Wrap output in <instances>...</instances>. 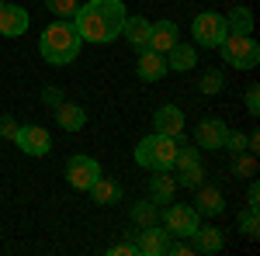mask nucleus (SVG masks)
I'll return each mask as SVG.
<instances>
[{
    "mask_svg": "<svg viewBox=\"0 0 260 256\" xmlns=\"http://www.w3.org/2000/svg\"><path fill=\"white\" fill-rule=\"evenodd\" d=\"M125 4L121 0H87L77 7L73 14V28L83 42H94V45H108V42L121 39V28H125Z\"/></svg>",
    "mask_w": 260,
    "mask_h": 256,
    "instance_id": "f257e3e1",
    "label": "nucleus"
},
{
    "mask_svg": "<svg viewBox=\"0 0 260 256\" xmlns=\"http://www.w3.org/2000/svg\"><path fill=\"white\" fill-rule=\"evenodd\" d=\"M80 45L83 39L77 35V28H73V21H52L45 31H42L39 39V52L45 62H52V66H70V62L80 56Z\"/></svg>",
    "mask_w": 260,
    "mask_h": 256,
    "instance_id": "f03ea898",
    "label": "nucleus"
},
{
    "mask_svg": "<svg viewBox=\"0 0 260 256\" xmlns=\"http://www.w3.org/2000/svg\"><path fill=\"white\" fill-rule=\"evenodd\" d=\"M180 149V138L174 135H160V132H153V135H146L136 145V163H139L142 170H174V156H177Z\"/></svg>",
    "mask_w": 260,
    "mask_h": 256,
    "instance_id": "7ed1b4c3",
    "label": "nucleus"
},
{
    "mask_svg": "<svg viewBox=\"0 0 260 256\" xmlns=\"http://www.w3.org/2000/svg\"><path fill=\"white\" fill-rule=\"evenodd\" d=\"M219 52L222 59L229 62V66H236V69H253L260 62V45L250 35H225V39L219 42Z\"/></svg>",
    "mask_w": 260,
    "mask_h": 256,
    "instance_id": "20e7f679",
    "label": "nucleus"
},
{
    "mask_svg": "<svg viewBox=\"0 0 260 256\" xmlns=\"http://www.w3.org/2000/svg\"><path fill=\"white\" fill-rule=\"evenodd\" d=\"M191 35L198 42L201 49H219V42L229 35V28H225V18L215 14V11H201L198 18L191 21Z\"/></svg>",
    "mask_w": 260,
    "mask_h": 256,
    "instance_id": "39448f33",
    "label": "nucleus"
},
{
    "mask_svg": "<svg viewBox=\"0 0 260 256\" xmlns=\"http://www.w3.org/2000/svg\"><path fill=\"white\" fill-rule=\"evenodd\" d=\"M198 211L191 208V204H167V211H163V229H167V236H177V239H191L198 232Z\"/></svg>",
    "mask_w": 260,
    "mask_h": 256,
    "instance_id": "423d86ee",
    "label": "nucleus"
},
{
    "mask_svg": "<svg viewBox=\"0 0 260 256\" xmlns=\"http://www.w3.org/2000/svg\"><path fill=\"white\" fill-rule=\"evenodd\" d=\"M101 177V163L90 156H70L66 163V180H70V187H77V191H90V184Z\"/></svg>",
    "mask_w": 260,
    "mask_h": 256,
    "instance_id": "0eeeda50",
    "label": "nucleus"
},
{
    "mask_svg": "<svg viewBox=\"0 0 260 256\" xmlns=\"http://www.w3.org/2000/svg\"><path fill=\"white\" fill-rule=\"evenodd\" d=\"M14 142H18L21 153H28V156H49V149H52V138H49V132L42 125H21Z\"/></svg>",
    "mask_w": 260,
    "mask_h": 256,
    "instance_id": "6e6552de",
    "label": "nucleus"
},
{
    "mask_svg": "<svg viewBox=\"0 0 260 256\" xmlns=\"http://www.w3.org/2000/svg\"><path fill=\"white\" fill-rule=\"evenodd\" d=\"M28 24H31V18H28V11L24 7H18V4H0V35L4 39H21L24 31H28Z\"/></svg>",
    "mask_w": 260,
    "mask_h": 256,
    "instance_id": "1a4fd4ad",
    "label": "nucleus"
},
{
    "mask_svg": "<svg viewBox=\"0 0 260 256\" xmlns=\"http://www.w3.org/2000/svg\"><path fill=\"white\" fill-rule=\"evenodd\" d=\"M225 135H229V128H225V121L222 118H201L198 121V149H222L225 145Z\"/></svg>",
    "mask_w": 260,
    "mask_h": 256,
    "instance_id": "9d476101",
    "label": "nucleus"
},
{
    "mask_svg": "<svg viewBox=\"0 0 260 256\" xmlns=\"http://www.w3.org/2000/svg\"><path fill=\"white\" fill-rule=\"evenodd\" d=\"M136 73H139V80H146V83L163 80L170 73V69H167V56H163V52H153V49H142L139 62H136Z\"/></svg>",
    "mask_w": 260,
    "mask_h": 256,
    "instance_id": "9b49d317",
    "label": "nucleus"
},
{
    "mask_svg": "<svg viewBox=\"0 0 260 256\" xmlns=\"http://www.w3.org/2000/svg\"><path fill=\"white\" fill-rule=\"evenodd\" d=\"M177 42H180V31H177L174 21H156V24H149V49H153V52H163V56H167Z\"/></svg>",
    "mask_w": 260,
    "mask_h": 256,
    "instance_id": "f8f14e48",
    "label": "nucleus"
},
{
    "mask_svg": "<svg viewBox=\"0 0 260 256\" xmlns=\"http://www.w3.org/2000/svg\"><path fill=\"white\" fill-rule=\"evenodd\" d=\"M153 125H156V132H160V135L180 138V135H184V111H180V107H174V104H163V107H156Z\"/></svg>",
    "mask_w": 260,
    "mask_h": 256,
    "instance_id": "ddd939ff",
    "label": "nucleus"
},
{
    "mask_svg": "<svg viewBox=\"0 0 260 256\" xmlns=\"http://www.w3.org/2000/svg\"><path fill=\"white\" fill-rule=\"evenodd\" d=\"M177 194V180L170 177V170H153V177H149V201H156V204H170Z\"/></svg>",
    "mask_w": 260,
    "mask_h": 256,
    "instance_id": "4468645a",
    "label": "nucleus"
},
{
    "mask_svg": "<svg viewBox=\"0 0 260 256\" xmlns=\"http://www.w3.org/2000/svg\"><path fill=\"white\" fill-rule=\"evenodd\" d=\"M136 253L139 256H160L167 253V229H156V225H146L136 239Z\"/></svg>",
    "mask_w": 260,
    "mask_h": 256,
    "instance_id": "2eb2a0df",
    "label": "nucleus"
},
{
    "mask_svg": "<svg viewBox=\"0 0 260 256\" xmlns=\"http://www.w3.org/2000/svg\"><path fill=\"white\" fill-rule=\"evenodd\" d=\"M194 66H198V52H194V45L177 42V45L167 52V69H170V73H187V69H194Z\"/></svg>",
    "mask_w": 260,
    "mask_h": 256,
    "instance_id": "dca6fc26",
    "label": "nucleus"
},
{
    "mask_svg": "<svg viewBox=\"0 0 260 256\" xmlns=\"http://www.w3.org/2000/svg\"><path fill=\"white\" fill-rule=\"evenodd\" d=\"M198 208V215H208V218H215V215H222L225 211V197H222V191L219 187H198V201H194Z\"/></svg>",
    "mask_w": 260,
    "mask_h": 256,
    "instance_id": "f3484780",
    "label": "nucleus"
},
{
    "mask_svg": "<svg viewBox=\"0 0 260 256\" xmlns=\"http://www.w3.org/2000/svg\"><path fill=\"white\" fill-rule=\"evenodd\" d=\"M121 35L128 39V45H132V49H139V52H142V49H149V21L139 18V14H136V18H125Z\"/></svg>",
    "mask_w": 260,
    "mask_h": 256,
    "instance_id": "a211bd4d",
    "label": "nucleus"
},
{
    "mask_svg": "<svg viewBox=\"0 0 260 256\" xmlns=\"http://www.w3.org/2000/svg\"><path fill=\"white\" fill-rule=\"evenodd\" d=\"M56 121H59V128H66V132H80L83 125H87V111H83L80 104H66L62 100L59 107H56Z\"/></svg>",
    "mask_w": 260,
    "mask_h": 256,
    "instance_id": "6ab92c4d",
    "label": "nucleus"
},
{
    "mask_svg": "<svg viewBox=\"0 0 260 256\" xmlns=\"http://www.w3.org/2000/svg\"><path fill=\"white\" fill-rule=\"evenodd\" d=\"M191 239L198 242V246H194L198 253H219L222 242H225V239H222V229H215V225H198V232Z\"/></svg>",
    "mask_w": 260,
    "mask_h": 256,
    "instance_id": "aec40b11",
    "label": "nucleus"
},
{
    "mask_svg": "<svg viewBox=\"0 0 260 256\" xmlns=\"http://www.w3.org/2000/svg\"><path fill=\"white\" fill-rule=\"evenodd\" d=\"M90 197H94V204H118L121 187L115 184V180H108V177H98L94 184H90Z\"/></svg>",
    "mask_w": 260,
    "mask_h": 256,
    "instance_id": "412c9836",
    "label": "nucleus"
},
{
    "mask_svg": "<svg viewBox=\"0 0 260 256\" xmlns=\"http://www.w3.org/2000/svg\"><path fill=\"white\" fill-rule=\"evenodd\" d=\"M225 28H229L233 35H250V31H253V14H250V7H233V11L225 14Z\"/></svg>",
    "mask_w": 260,
    "mask_h": 256,
    "instance_id": "4be33fe9",
    "label": "nucleus"
},
{
    "mask_svg": "<svg viewBox=\"0 0 260 256\" xmlns=\"http://www.w3.org/2000/svg\"><path fill=\"white\" fill-rule=\"evenodd\" d=\"M156 218H160V204L156 201H136L132 204V222L139 225V229H146V225H156Z\"/></svg>",
    "mask_w": 260,
    "mask_h": 256,
    "instance_id": "5701e85b",
    "label": "nucleus"
},
{
    "mask_svg": "<svg viewBox=\"0 0 260 256\" xmlns=\"http://www.w3.org/2000/svg\"><path fill=\"white\" fill-rule=\"evenodd\" d=\"M233 173L236 177H257V153H236Z\"/></svg>",
    "mask_w": 260,
    "mask_h": 256,
    "instance_id": "b1692460",
    "label": "nucleus"
},
{
    "mask_svg": "<svg viewBox=\"0 0 260 256\" xmlns=\"http://www.w3.org/2000/svg\"><path fill=\"white\" fill-rule=\"evenodd\" d=\"M240 232L246 239H257L260 236V218H257V208H246V215L240 218Z\"/></svg>",
    "mask_w": 260,
    "mask_h": 256,
    "instance_id": "393cba45",
    "label": "nucleus"
},
{
    "mask_svg": "<svg viewBox=\"0 0 260 256\" xmlns=\"http://www.w3.org/2000/svg\"><path fill=\"white\" fill-rule=\"evenodd\" d=\"M45 7H49L56 18H73L77 7H80V0H45Z\"/></svg>",
    "mask_w": 260,
    "mask_h": 256,
    "instance_id": "a878e982",
    "label": "nucleus"
},
{
    "mask_svg": "<svg viewBox=\"0 0 260 256\" xmlns=\"http://www.w3.org/2000/svg\"><path fill=\"white\" fill-rule=\"evenodd\" d=\"M177 184H184V187H201V180H205V170H201V163L198 166H187V170H177Z\"/></svg>",
    "mask_w": 260,
    "mask_h": 256,
    "instance_id": "bb28decb",
    "label": "nucleus"
},
{
    "mask_svg": "<svg viewBox=\"0 0 260 256\" xmlns=\"http://www.w3.org/2000/svg\"><path fill=\"white\" fill-rule=\"evenodd\" d=\"M219 90H222V73H205V77H201V94L215 97Z\"/></svg>",
    "mask_w": 260,
    "mask_h": 256,
    "instance_id": "cd10ccee",
    "label": "nucleus"
},
{
    "mask_svg": "<svg viewBox=\"0 0 260 256\" xmlns=\"http://www.w3.org/2000/svg\"><path fill=\"white\" fill-rule=\"evenodd\" d=\"M246 111H250L253 118L260 115V87H257V83H250V87H246Z\"/></svg>",
    "mask_w": 260,
    "mask_h": 256,
    "instance_id": "c85d7f7f",
    "label": "nucleus"
},
{
    "mask_svg": "<svg viewBox=\"0 0 260 256\" xmlns=\"http://www.w3.org/2000/svg\"><path fill=\"white\" fill-rule=\"evenodd\" d=\"M42 100H45L49 107H59L62 104V90L59 87H45V90H42Z\"/></svg>",
    "mask_w": 260,
    "mask_h": 256,
    "instance_id": "c756f323",
    "label": "nucleus"
},
{
    "mask_svg": "<svg viewBox=\"0 0 260 256\" xmlns=\"http://www.w3.org/2000/svg\"><path fill=\"white\" fill-rule=\"evenodd\" d=\"M0 135H4V138H14V135H18V125H14V118H7V115L0 118Z\"/></svg>",
    "mask_w": 260,
    "mask_h": 256,
    "instance_id": "7c9ffc66",
    "label": "nucleus"
},
{
    "mask_svg": "<svg viewBox=\"0 0 260 256\" xmlns=\"http://www.w3.org/2000/svg\"><path fill=\"white\" fill-rule=\"evenodd\" d=\"M132 253H136V242H118L108 249V256H132Z\"/></svg>",
    "mask_w": 260,
    "mask_h": 256,
    "instance_id": "2f4dec72",
    "label": "nucleus"
},
{
    "mask_svg": "<svg viewBox=\"0 0 260 256\" xmlns=\"http://www.w3.org/2000/svg\"><path fill=\"white\" fill-rule=\"evenodd\" d=\"M167 253H177V256H187V253H198V249H194V246H187V242H174V246H170V242H167Z\"/></svg>",
    "mask_w": 260,
    "mask_h": 256,
    "instance_id": "473e14b6",
    "label": "nucleus"
},
{
    "mask_svg": "<svg viewBox=\"0 0 260 256\" xmlns=\"http://www.w3.org/2000/svg\"><path fill=\"white\" fill-rule=\"evenodd\" d=\"M257 201H260V187H257V180L250 184V191H246V204L250 208H257Z\"/></svg>",
    "mask_w": 260,
    "mask_h": 256,
    "instance_id": "72a5a7b5",
    "label": "nucleus"
},
{
    "mask_svg": "<svg viewBox=\"0 0 260 256\" xmlns=\"http://www.w3.org/2000/svg\"><path fill=\"white\" fill-rule=\"evenodd\" d=\"M0 4H4V0H0Z\"/></svg>",
    "mask_w": 260,
    "mask_h": 256,
    "instance_id": "f704fd0d",
    "label": "nucleus"
}]
</instances>
